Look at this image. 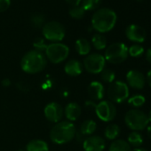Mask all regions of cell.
<instances>
[{
	"mask_svg": "<svg viewBox=\"0 0 151 151\" xmlns=\"http://www.w3.org/2000/svg\"><path fill=\"white\" fill-rule=\"evenodd\" d=\"M147 119H148V122H150L151 123V110L148 112V114L147 115Z\"/></svg>",
	"mask_w": 151,
	"mask_h": 151,
	"instance_id": "obj_40",
	"label": "cell"
},
{
	"mask_svg": "<svg viewBox=\"0 0 151 151\" xmlns=\"http://www.w3.org/2000/svg\"><path fill=\"white\" fill-rule=\"evenodd\" d=\"M94 110L98 118L103 122H111L116 116V108L110 101H101Z\"/></svg>",
	"mask_w": 151,
	"mask_h": 151,
	"instance_id": "obj_10",
	"label": "cell"
},
{
	"mask_svg": "<svg viewBox=\"0 0 151 151\" xmlns=\"http://www.w3.org/2000/svg\"><path fill=\"white\" fill-rule=\"evenodd\" d=\"M43 35L46 40L52 43H60L65 37V29L58 22H49L43 27Z\"/></svg>",
	"mask_w": 151,
	"mask_h": 151,
	"instance_id": "obj_8",
	"label": "cell"
},
{
	"mask_svg": "<svg viewBox=\"0 0 151 151\" xmlns=\"http://www.w3.org/2000/svg\"><path fill=\"white\" fill-rule=\"evenodd\" d=\"M127 142L130 146H132L134 147H139L143 143V137L142 135L136 131H132L127 138Z\"/></svg>",
	"mask_w": 151,
	"mask_h": 151,
	"instance_id": "obj_23",
	"label": "cell"
},
{
	"mask_svg": "<svg viewBox=\"0 0 151 151\" xmlns=\"http://www.w3.org/2000/svg\"><path fill=\"white\" fill-rule=\"evenodd\" d=\"M83 64L78 60H69L64 66L65 73L69 77H78L83 72Z\"/></svg>",
	"mask_w": 151,
	"mask_h": 151,
	"instance_id": "obj_16",
	"label": "cell"
},
{
	"mask_svg": "<svg viewBox=\"0 0 151 151\" xmlns=\"http://www.w3.org/2000/svg\"><path fill=\"white\" fill-rule=\"evenodd\" d=\"M147 133L148 138L151 139V124H149V125L147 126Z\"/></svg>",
	"mask_w": 151,
	"mask_h": 151,
	"instance_id": "obj_38",
	"label": "cell"
},
{
	"mask_svg": "<svg viewBox=\"0 0 151 151\" xmlns=\"http://www.w3.org/2000/svg\"><path fill=\"white\" fill-rule=\"evenodd\" d=\"M126 84L135 90H142L146 85V78L142 72L137 69H131L126 74Z\"/></svg>",
	"mask_w": 151,
	"mask_h": 151,
	"instance_id": "obj_11",
	"label": "cell"
},
{
	"mask_svg": "<svg viewBox=\"0 0 151 151\" xmlns=\"http://www.w3.org/2000/svg\"><path fill=\"white\" fill-rule=\"evenodd\" d=\"M77 130L72 122L60 121L51 129L50 139L54 144L62 145L70 142L76 136Z\"/></svg>",
	"mask_w": 151,
	"mask_h": 151,
	"instance_id": "obj_3",
	"label": "cell"
},
{
	"mask_svg": "<svg viewBox=\"0 0 151 151\" xmlns=\"http://www.w3.org/2000/svg\"><path fill=\"white\" fill-rule=\"evenodd\" d=\"M47 44L45 43V40L42 37H37L34 40L33 42V46L35 48L36 51H38V52H45V49L47 47Z\"/></svg>",
	"mask_w": 151,
	"mask_h": 151,
	"instance_id": "obj_30",
	"label": "cell"
},
{
	"mask_svg": "<svg viewBox=\"0 0 151 151\" xmlns=\"http://www.w3.org/2000/svg\"><path fill=\"white\" fill-rule=\"evenodd\" d=\"M86 13V10L83 8L82 6H72L69 9V15L76 19V20H80L84 17Z\"/></svg>",
	"mask_w": 151,
	"mask_h": 151,
	"instance_id": "obj_27",
	"label": "cell"
},
{
	"mask_svg": "<svg viewBox=\"0 0 151 151\" xmlns=\"http://www.w3.org/2000/svg\"><path fill=\"white\" fill-rule=\"evenodd\" d=\"M106 147L105 139L99 135H91L83 142L85 151H103Z\"/></svg>",
	"mask_w": 151,
	"mask_h": 151,
	"instance_id": "obj_13",
	"label": "cell"
},
{
	"mask_svg": "<svg viewBox=\"0 0 151 151\" xmlns=\"http://www.w3.org/2000/svg\"><path fill=\"white\" fill-rule=\"evenodd\" d=\"M47 65L45 55L38 51L31 50L24 54L21 60L22 69L28 74H37L43 71Z\"/></svg>",
	"mask_w": 151,
	"mask_h": 151,
	"instance_id": "obj_2",
	"label": "cell"
},
{
	"mask_svg": "<svg viewBox=\"0 0 151 151\" xmlns=\"http://www.w3.org/2000/svg\"><path fill=\"white\" fill-rule=\"evenodd\" d=\"M116 14L109 8L97 10L92 17V27L99 33L110 31L116 23Z\"/></svg>",
	"mask_w": 151,
	"mask_h": 151,
	"instance_id": "obj_1",
	"label": "cell"
},
{
	"mask_svg": "<svg viewBox=\"0 0 151 151\" xmlns=\"http://www.w3.org/2000/svg\"><path fill=\"white\" fill-rule=\"evenodd\" d=\"M64 113L68 121L69 122L77 121L81 116V107L77 102H69L65 107Z\"/></svg>",
	"mask_w": 151,
	"mask_h": 151,
	"instance_id": "obj_17",
	"label": "cell"
},
{
	"mask_svg": "<svg viewBox=\"0 0 151 151\" xmlns=\"http://www.w3.org/2000/svg\"><path fill=\"white\" fill-rule=\"evenodd\" d=\"M146 60L148 63L151 64V47L148 48L147 52H146Z\"/></svg>",
	"mask_w": 151,
	"mask_h": 151,
	"instance_id": "obj_35",
	"label": "cell"
},
{
	"mask_svg": "<svg viewBox=\"0 0 151 151\" xmlns=\"http://www.w3.org/2000/svg\"><path fill=\"white\" fill-rule=\"evenodd\" d=\"M147 82V85L149 86V87L151 88V69L147 72V78H146Z\"/></svg>",
	"mask_w": 151,
	"mask_h": 151,
	"instance_id": "obj_36",
	"label": "cell"
},
{
	"mask_svg": "<svg viewBox=\"0 0 151 151\" xmlns=\"http://www.w3.org/2000/svg\"><path fill=\"white\" fill-rule=\"evenodd\" d=\"M76 50L80 55H88L91 51V44L86 38H79L76 41Z\"/></svg>",
	"mask_w": 151,
	"mask_h": 151,
	"instance_id": "obj_19",
	"label": "cell"
},
{
	"mask_svg": "<svg viewBox=\"0 0 151 151\" xmlns=\"http://www.w3.org/2000/svg\"><path fill=\"white\" fill-rule=\"evenodd\" d=\"M81 3V6L86 11H93L100 6L101 0H82Z\"/></svg>",
	"mask_w": 151,
	"mask_h": 151,
	"instance_id": "obj_28",
	"label": "cell"
},
{
	"mask_svg": "<svg viewBox=\"0 0 151 151\" xmlns=\"http://www.w3.org/2000/svg\"><path fill=\"white\" fill-rule=\"evenodd\" d=\"M87 92L92 101H101L105 94V88L99 81H93L87 87Z\"/></svg>",
	"mask_w": 151,
	"mask_h": 151,
	"instance_id": "obj_15",
	"label": "cell"
},
{
	"mask_svg": "<svg viewBox=\"0 0 151 151\" xmlns=\"http://www.w3.org/2000/svg\"><path fill=\"white\" fill-rule=\"evenodd\" d=\"M44 113H45V118L48 121L57 124L61 120L64 115V110H63V108L59 103L50 102L45 106Z\"/></svg>",
	"mask_w": 151,
	"mask_h": 151,
	"instance_id": "obj_12",
	"label": "cell"
},
{
	"mask_svg": "<svg viewBox=\"0 0 151 151\" xmlns=\"http://www.w3.org/2000/svg\"><path fill=\"white\" fill-rule=\"evenodd\" d=\"M125 35L130 41L138 44L143 43L147 37L146 30L137 24L129 25L125 29Z\"/></svg>",
	"mask_w": 151,
	"mask_h": 151,
	"instance_id": "obj_14",
	"label": "cell"
},
{
	"mask_svg": "<svg viewBox=\"0 0 151 151\" xmlns=\"http://www.w3.org/2000/svg\"><path fill=\"white\" fill-rule=\"evenodd\" d=\"M128 104L131 106V107H133L135 109H138V108H140L142 107L145 102H146V98L141 95V94H135L133 96H132L131 98L128 99L127 101Z\"/></svg>",
	"mask_w": 151,
	"mask_h": 151,
	"instance_id": "obj_25",
	"label": "cell"
},
{
	"mask_svg": "<svg viewBox=\"0 0 151 151\" xmlns=\"http://www.w3.org/2000/svg\"><path fill=\"white\" fill-rule=\"evenodd\" d=\"M124 123L129 129L139 132L146 129L149 122L145 112L138 109H132L125 113Z\"/></svg>",
	"mask_w": 151,
	"mask_h": 151,
	"instance_id": "obj_4",
	"label": "cell"
},
{
	"mask_svg": "<svg viewBox=\"0 0 151 151\" xmlns=\"http://www.w3.org/2000/svg\"><path fill=\"white\" fill-rule=\"evenodd\" d=\"M69 54V48L62 43H52L45 49V57L53 64L64 61Z\"/></svg>",
	"mask_w": 151,
	"mask_h": 151,
	"instance_id": "obj_7",
	"label": "cell"
},
{
	"mask_svg": "<svg viewBox=\"0 0 151 151\" xmlns=\"http://www.w3.org/2000/svg\"><path fill=\"white\" fill-rule=\"evenodd\" d=\"M133 151H147V150L145 148H142V147H135L133 149Z\"/></svg>",
	"mask_w": 151,
	"mask_h": 151,
	"instance_id": "obj_39",
	"label": "cell"
},
{
	"mask_svg": "<svg viewBox=\"0 0 151 151\" xmlns=\"http://www.w3.org/2000/svg\"><path fill=\"white\" fill-rule=\"evenodd\" d=\"M11 5V0H0V13L6 11Z\"/></svg>",
	"mask_w": 151,
	"mask_h": 151,
	"instance_id": "obj_32",
	"label": "cell"
},
{
	"mask_svg": "<svg viewBox=\"0 0 151 151\" xmlns=\"http://www.w3.org/2000/svg\"><path fill=\"white\" fill-rule=\"evenodd\" d=\"M65 1L71 6H79L82 0H65Z\"/></svg>",
	"mask_w": 151,
	"mask_h": 151,
	"instance_id": "obj_33",
	"label": "cell"
},
{
	"mask_svg": "<svg viewBox=\"0 0 151 151\" xmlns=\"http://www.w3.org/2000/svg\"><path fill=\"white\" fill-rule=\"evenodd\" d=\"M31 22L35 27H41L43 23L45 22V17L42 14H35L31 17Z\"/></svg>",
	"mask_w": 151,
	"mask_h": 151,
	"instance_id": "obj_31",
	"label": "cell"
},
{
	"mask_svg": "<svg viewBox=\"0 0 151 151\" xmlns=\"http://www.w3.org/2000/svg\"><path fill=\"white\" fill-rule=\"evenodd\" d=\"M106 60L101 53H91L87 55L83 63L85 69L90 74H101L105 68Z\"/></svg>",
	"mask_w": 151,
	"mask_h": 151,
	"instance_id": "obj_9",
	"label": "cell"
},
{
	"mask_svg": "<svg viewBox=\"0 0 151 151\" xmlns=\"http://www.w3.org/2000/svg\"><path fill=\"white\" fill-rule=\"evenodd\" d=\"M17 151H24V150H22V149H19V150H17Z\"/></svg>",
	"mask_w": 151,
	"mask_h": 151,
	"instance_id": "obj_41",
	"label": "cell"
},
{
	"mask_svg": "<svg viewBox=\"0 0 151 151\" xmlns=\"http://www.w3.org/2000/svg\"><path fill=\"white\" fill-rule=\"evenodd\" d=\"M27 151H49L48 144L42 139H32L26 146Z\"/></svg>",
	"mask_w": 151,
	"mask_h": 151,
	"instance_id": "obj_18",
	"label": "cell"
},
{
	"mask_svg": "<svg viewBox=\"0 0 151 151\" xmlns=\"http://www.w3.org/2000/svg\"><path fill=\"white\" fill-rule=\"evenodd\" d=\"M92 44L96 50H103L107 47V39L102 34L97 33L93 37Z\"/></svg>",
	"mask_w": 151,
	"mask_h": 151,
	"instance_id": "obj_24",
	"label": "cell"
},
{
	"mask_svg": "<svg viewBox=\"0 0 151 151\" xmlns=\"http://www.w3.org/2000/svg\"><path fill=\"white\" fill-rule=\"evenodd\" d=\"M104 134L108 139L115 140L120 134V127L116 124H110L106 127Z\"/></svg>",
	"mask_w": 151,
	"mask_h": 151,
	"instance_id": "obj_22",
	"label": "cell"
},
{
	"mask_svg": "<svg viewBox=\"0 0 151 151\" xmlns=\"http://www.w3.org/2000/svg\"><path fill=\"white\" fill-rule=\"evenodd\" d=\"M109 151H132L129 143L124 139H115L109 146Z\"/></svg>",
	"mask_w": 151,
	"mask_h": 151,
	"instance_id": "obj_21",
	"label": "cell"
},
{
	"mask_svg": "<svg viewBox=\"0 0 151 151\" xmlns=\"http://www.w3.org/2000/svg\"><path fill=\"white\" fill-rule=\"evenodd\" d=\"M97 129V124L95 121L92 119H88L84 121L80 125V132L83 135H89L91 136Z\"/></svg>",
	"mask_w": 151,
	"mask_h": 151,
	"instance_id": "obj_20",
	"label": "cell"
},
{
	"mask_svg": "<svg viewBox=\"0 0 151 151\" xmlns=\"http://www.w3.org/2000/svg\"><path fill=\"white\" fill-rule=\"evenodd\" d=\"M128 47L124 43H113L105 51L104 58L112 64H120L128 57Z\"/></svg>",
	"mask_w": 151,
	"mask_h": 151,
	"instance_id": "obj_5",
	"label": "cell"
},
{
	"mask_svg": "<svg viewBox=\"0 0 151 151\" xmlns=\"http://www.w3.org/2000/svg\"><path fill=\"white\" fill-rule=\"evenodd\" d=\"M129 86L125 82L114 81L108 88V97L113 103H123L129 97Z\"/></svg>",
	"mask_w": 151,
	"mask_h": 151,
	"instance_id": "obj_6",
	"label": "cell"
},
{
	"mask_svg": "<svg viewBox=\"0 0 151 151\" xmlns=\"http://www.w3.org/2000/svg\"><path fill=\"white\" fill-rule=\"evenodd\" d=\"M2 85L5 86V87H8L11 86V81L8 79V78H5L3 81H2Z\"/></svg>",
	"mask_w": 151,
	"mask_h": 151,
	"instance_id": "obj_37",
	"label": "cell"
},
{
	"mask_svg": "<svg viewBox=\"0 0 151 151\" xmlns=\"http://www.w3.org/2000/svg\"><path fill=\"white\" fill-rule=\"evenodd\" d=\"M144 47L139 44H135V45H131L129 48H128V54L133 58H137V57H139L141 56L143 53H144Z\"/></svg>",
	"mask_w": 151,
	"mask_h": 151,
	"instance_id": "obj_29",
	"label": "cell"
},
{
	"mask_svg": "<svg viewBox=\"0 0 151 151\" xmlns=\"http://www.w3.org/2000/svg\"><path fill=\"white\" fill-rule=\"evenodd\" d=\"M101 78L103 82L108 83V84H111L116 79V74L110 68H104L101 72Z\"/></svg>",
	"mask_w": 151,
	"mask_h": 151,
	"instance_id": "obj_26",
	"label": "cell"
},
{
	"mask_svg": "<svg viewBox=\"0 0 151 151\" xmlns=\"http://www.w3.org/2000/svg\"><path fill=\"white\" fill-rule=\"evenodd\" d=\"M96 105H97V104H96L93 101H87L86 102V107L88 108V109H95Z\"/></svg>",
	"mask_w": 151,
	"mask_h": 151,
	"instance_id": "obj_34",
	"label": "cell"
}]
</instances>
